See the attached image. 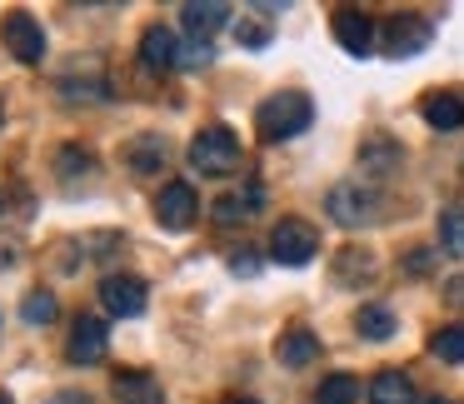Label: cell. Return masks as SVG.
<instances>
[{"mask_svg":"<svg viewBox=\"0 0 464 404\" xmlns=\"http://www.w3.org/2000/svg\"><path fill=\"white\" fill-rule=\"evenodd\" d=\"M310 120H314V105H310V95H300V91H280L255 111V130H260V140H270V145L304 135Z\"/></svg>","mask_w":464,"mask_h":404,"instance_id":"1","label":"cell"},{"mask_svg":"<svg viewBox=\"0 0 464 404\" xmlns=\"http://www.w3.org/2000/svg\"><path fill=\"white\" fill-rule=\"evenodd\" d=\"M240 160H245V150H240V135H235L230 125H205L190 140V170L195 175L225 180V175L240 170Z\"/></svg>","mask_w":464,"mask_h":404,"instance_id":"2","label":"cell"},{"mask_svg":"<svg viewBox=\"0 0 464 404\" xmlns=\"http://www.w3.org/2000/svg\"><path fill=\"white\" fill-rule=\"evenodd\" d=\"M324 210H330L334 225H344V230H360V225H374L384 210L380 190H374L370 180H340L330 195H324Z\"/></svg>","mask_w":464,"mask_h":404,"instance_id":"3","label":"cell"},{"mask_svg":"<svg viewBox=\"0 0 464 404\" xmlns=\"http://www.w3.org/2000/svg\"><path fill=\"white\" fill-rule=\"evenodd\" d=\"M314 255H320V230H314L310 220H280L270 230V260L275 265L300 270V265L314 260Z\"/></svg>","mask_w":464,"mask_h":404,"instance_id":"4","label":"cell"},{"mask_svg":"<svg viewBox=\"0 0 464 404\" xmlns=\"http://www.w3.org/2000/svg\"><path fill=\"white\" fill-rule=\"evenodd\" d=\"M430 41H434V25L424 21V15H414V11L390 15V25H384V55H394V61H414V55H424Z\"/></svg>","mask_w":464,"mask_h":404,"instance_id":"5","label":"cell"},{"mask_svg":"<svg viewBox=\"0 0 464 404\" xmlns=\"http://www.w3.org/2000/svg\"><path fill=\"white\" fill-rule=\"evenodd\" d=\"M0 41H5V51H11L21 65H41L45 61V31H41V21H35L31 11L5 15V21H0Z\"/></svg>","mask_w":464,"mask_h":404,"instance_id":"6","label":"cell"},{"mask_svg":"<svg viewBox=\"0 0 464 404\" xmlns=\"http://www.w3.org/2000/svg\"><path fill=\"white\" fill-rule=\"evenodd\" d=\"M195 215H200V195H195L190 180L160 185V195H155V225L160 230H190Z\"/></svg>","mask_w":464,"mask_h":404,"instance_id":"7","label":"cell"},{"mask_svg":"<svg viewBox=\"0 0 464 404\" xmlns=\"http://www.w3.org/2000/svg\"><path fill=\"white\" fill-rule=\"evenodd\" d=\"M101 300L115 320H135V314H145V304H150V284H145L140 274H105Z\"/></svg>","mask_w":464,"mask_h":404,"instance_id":"8","label":"cell"},{"mask_svg":"<svg viewBox=\"0 0 464 404\" xmlns=\"http://www.w3.org/2000/svg\"><path fill=\"white\" fill-rule=\"evenodd\" d=\"M105 350H111L105 320H95V314H81V320L71 324V340H65V360H71V364H101Z\"/></svg>","mask_w":464,"mask_h":404,"instance_id":"9","label":"cell"},{"mask_svg":"<svg viewBox=\"0 0 464 404\" xmlns=\"http://www.w3.org/2000/svg\"><path fill=\"white\" fill-rule=\"evenodd\" d=\"M334 41L344 45V55H354V61H364V55L374 51V21L364 11H354V5H344V11H334Z\"/></svg>","mask_w":464,"mask_h":404,"instance_id":"10","label":"cell"},{"mask_svg":"<svg viewBox=\"0 0 464 404\" xmlns=\"http://www.w3.org/2000/svg\"><path fill=\"white\" fill-rule=\"evenodd\" d=\"M140 65H145V71H175V65H180V41H175L170 25H145Z\"/></svg>","mask_w":464,"mask_h":404,"instance_id":"11","label":"cell"},{"mask_svg":"<svg viewBox=\"0 0 464 404\" xmlns=\"http://www.w3.org/2000/svg\"><path fill=\"white\" fill-rule=\"evenodd\" d=\"M111 390H115V404H165L160 380L145 370H115Z\"/></svg>","mask_w":464,"mask_h":404,"instance_id":"12","label":"cell"},{"mask_svg":"<svg viewBox=\"0 0 464 404\" xmlns=\"http://www.w3.org/2000/svg\"><path fill=\"white\" fill-rule=\"evenodd\" d=\"M230 5H220V0H190V5H180V25L195 35V41H210L220 25H230Z\"/></svg>","mask_w":464,"mask_h":404,"instance_id":"13","label":"cell"},{"mask_svg":"<svg viewBox=\"0 0 464 404\" xmlns=\"http://www.w3.org/2000/svg\"><path fill=\"white\" fill-rule=\"evenodd\" d=\"M404 160V150L390 140V135H370V140L360 145V170L374 175V180H384V175H394Z\"/></svg>","mask_w":464,"mask_h":404,"instance_id":"14","label":"cell"},{"mask_svg":"<svg viewBox=\"0 0 464 404\" xmlns=\"http://www.w3.org/2000/svg\"><path fill=\"white\" fill-rule=\"evenodd\" d=\"M255 210H260V190H255V185L230 190V195H220V200L210 205L215 225H245V220H255Z\"/></svg>","mask_w":464,"mask_h":404,"instance_id":"15","label":"cell"},{"mask_svg":"<svg viewBox=\"0 0 464 404\" xmlns=\"http://www.w3.org/2000/svg\"><path fill=\"white\" fill-rule=\"evenodd\" d=\"M424 120L434 125V130H459L464 125V101L454 91H434V95H424Z\"/></svg>","mask_w":464,"mask_h":404,"instance_id":"16","label":"cell"},{"mask_svg":"<svg viewBox=\"0 0 464 404\" xmlns=\"http://www.w3.org/2000/svg\"><path fill=\"white\" fill-rule=\"evenodd\" d=\"M370 404H414V384L404 370H380L370 380Z\"/></svg>","mask_w":464,"mask_h":404,"instance_id":"17","label":"cell"},{"mask_svg":"<svg viewBox=\"0 0 464 404\" xmlns=\"http://www.w3.org/2000/svg\"><path fill=\"white\" fill-rule=\"evenodd\" d=\"M125 165H130L135 175H160L165 140H160V135H135V140L125 145Z\"/></svg>","mask_w":464,"mask_h":404,"instance_id":"18","label":"cell"},{"mask_svg":"<svg viewBox=\"0 0 464 404\" xmlns=\"http://www.w3.org/2000/svg\"><path fill=\"white\" fill-rule=\"evenodd\" d=\"M280 364H290V370H304V364H314L320 360V340H314L310 330H290V334H280Z\"/></svg>","mask_w":464,"mask_h":404,"instance_id":"19","label":"cell"},{"mask_svg":"<svg viewBox=\"0 0 464 404\" xmlns=\"http://www.w3.org/2000/svg\"><path fill=\"white\" fill-rule=\"evenodd\" d=\"M354 330H360L364 340H390V334L400 330V320H394L390 304H360V314H354Z\"/></svg>","mask_w":464,"mask_h":404,"instance_id":"20","label":"cell"},{"mask_svg":"<svg viewBox=\"0 0 464 404\" xmlns=\"http://www.w3.org/2000/svg\"><path fill=\"white\" fill-rule=\"evenodd\" d=\"M430 354L444 364H464V324H444L430 334Z\"/></svg>","mask_w":464,"mask_h":404,"instance_id":"21","label":"cell"},{"mask_svg":"<svg viewBox=\"0 0 464 404\" xmlns=\"http://www.w3.org/2000/svg\"><path fill=\"white\" fill-rule=\"evenodd\" d=\"M354 399H360V380L354 374H330L314 390V404H354Z\"/></svg>","mask_w":464,"mask_h":404,"instance_id":"22","label":"cell"},{"mask_svg":"<svg viewBox=\"0 0 464 404\" xmlns=\"http://www.w3.org/2000/svg\"><path fill=\"white\" fill-rule=\"evenodd\" d=\"M55 314H61V300H55L51 290H31L21 300V320L25 324H55Z\"/></svg>","mask_w":464,"mask_h":404,"instance_id":"23","label":"cell"},{"mask_svg":"<svg viewBox=\"0 0 464 404\" xmlns=\"http://www.w3.org/2000/svg\"><path fill=\"white\" fill-rule=\"evenodd\" d=\"M334 274H340V280H370L374 274L370 250H340L334 255Z\"/></svg>","mask_w":464,"mask_h":404,"instance_id":"24","label":"cell"},{"mask_svg":"<svg viewBox=\"0 0 464 404\" xmlns=\"http://www.w3.org/2000/svg\"><path fill=\"white\" fill-rule=\"evenodd\" d=\"M440 245L450 255H464V205H454V210L440 215Z\"/></svg>","mask_w":464,"mask_h":404,"instance_id":"25","label":"cell"},{"mask_svg":"<svg viewBox=\"0 0 464 404\" xmlns=\"http://www.w3.org/2000/svg\"><path fill=\"white\" fill-rule=\"evenodd\" d=\"M55 170H61V175H91V170H95V155H91V150H75V145H65L61 160H55Z\"/></svg>","mask_w":464,"mask_h":404,"instance_id":"26","label":"cell"},{"mask_svg":"<svg viewBox=\"0 0 464 404\" xmlns=\"http://www.w3.org/2000/svg\"><path fill=\"white\" fill-rule=\"evenodd\" d=\"M210 61H215V45H210V41H190V45H180V71H205Z\"/></svg>","mask_w":464,"mask_h":404,"instance_id":"27","label":"cell"},{"mask_svg":"<svg viewBox=\"0 0 464 404\" xmlns=\"http://www.w3.org/2000/svg\"><path fill=\"white\" fill-rule=\"evenodd\" d=\"M235 35H240V45H250V51L270 45V25H265V21H240V25H235Z\"/></svg>","mask_w":464,"mask_h":404,"instance_id":"28","label":"cell"},{"mask_svg":"<svg viewBox=\"0 0 464 404\" xmlns=\"http://www.w3.org/2000/svg\"><path fill=\"white\" fill-rule=\"evenodd\" d=\"M404 270H410V274H430V270H434V250H414V255H404Z\"/></svg>","mask_w":464,"mask_h":404,"instance_id":"29","label":"cell"},{"mask_svg":"<svg viewBox=\"0 0 464 404\" xmlns=\"http://www.w3.org/2000/svg\"><path fill=\"white\" fill-rule=\"evenodd\" d=\"M250 255H255V250H240V255L230 260V270H235V274H255V270H260V260H250Z\"/></svg>","mask_w":464,"mask_h":404,"instance_id":"30","label":"cell"},{"mask_svg":"<svg viewBox=\"0 0 464 404\" xmlns=\"http://www.w3.org/2000/svg\"><path fill=\"white\" fill-rule=\"evenodd\" d=\"M45 404H95L91 394H81V390H61V394H51Z\"/></svg>","mask_w":464,"mask_h":404,"instance_id":"31","label":"cell"},{"mask_svg":"<svg viewBox=\"0 0 464 404\" xmlns=\"http://www.w3.org/2000/svg\"><path fill=\"white\" fill-rule=\"evenodd\" d=\"M444 300H450V304H459V310H464V274H454V280L444 284Z\"/></svg>","mask_w":464,"mask_h":404,"instance_id":"32","label":"cell"},{"mask_svg":"<svg viewBox=\"0 0 464 404\" xmlns=\"http://www.w3.org/2000/svg\"><path fill=\"white\" fill-rule=\"evenodd\" d=\"M420 404H450V399H440V394H434V399H420Z\"/></svg>","mask_w":464,"mask_h":404,"instance_id":"33","label":"cell"},{"mask_svg":"<svg viewBox=\"0 0 464 404\" xmlns=\"http://www.w3.org/2000/svg\"><path fill=\"white\" fill-rule=\"evenodd\" d=\"M0 404H15V399H11V394H5V390H0Z\"/></svg>","mask_w":464,"mask_h":404,"instance_id":"34","label":"cell"},{"mask_svg":"<svg viewBox=\"0 0 464 404\" xmlns=\"http://www.w3.org/2000/svg\"><path fill=\"white\" fill-rule=\"evenodd\" d=\"M230 404H255V399H230Z\"/></svg>","mask_w":464,"mask_h":404,"instance_id":"35","label":"cell"},{"mask_svg":"<svg viewBox=\"0 0 464 404\" xmlns=\"http://www.w3.org/2000/svg\"><path fill=\"white\" fill-rule=\"evenodd\" d=\"M0 210H5V205H0Z\"/></svg>","mask_w":464,"mask_h":404,"instance_id":"36","label":"cell"}]
</instances>
